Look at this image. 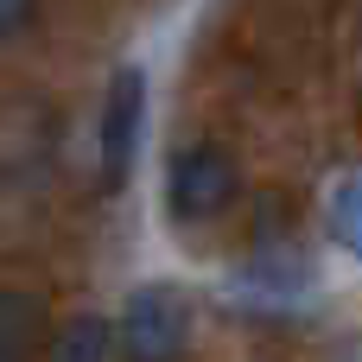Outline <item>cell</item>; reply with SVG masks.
<instances>
[{
    "instance_id": "6da1fadb",
    "label": "cell",
    "mask_w": 362,
    "mask_h": 362,
    "mask_svg": "<svg viewBox=\"0 0 362 362\" xmlns=\"http://www.w3.org/2000/svg\"><path fill=\"white\" fill-rule=\"evenodd\" d=\"M191 344V299L178 286H140L121 312V350L134 362H178Z\"/></svg>"
},
{
    "instance_id": "7a4b0ae2",
    "label": "cell",
    "mask_w": 362,
    "mask_h": 362,
    "mask_svg": "<svg viewBox=\"0 0 362 362\" xmlns=\"http://www.w3.org/2000/svg\"><path fill=\"white\" fill-rule=\"evenodd\" d=\"M242 178H235V159L223 146H185L165 172V197H172V216L178 223H210L235 204Z\"/></svg>"
},
{
    "instance_id": "3957f363",
    "label": "cell",
    "mask_w": 362,
    "mask_h": 362,
    "mask_svg": "<svg viewBox=\"0 0 362 362\" xmlns=\"http://www.w3.org/2000/svg\"><path fill=\"white\" fill-rule=\"evenodd\" d=\"M140 89H146L140 70H115V83H108V102H102V121H95V146H102L108 185L127 178V159H134V140H140V108H146Z\"/></svg>"
},
{
    "instance_id": "277c9868",
    "label": "cell",
    "mask_w": 362,
    "mask_h": 362,
    "mask_svg": "<svg viewBox=\"0 0 362 362\" xmlns=\"http://www.w3.org/2000/svg\"><path fill=\"white\" fill-rule=\"evenodd\" d=\"M45 362H108V325L102 318H70V325H57V337H51V350Z\"/></svg>"
},
{
    "instance_id": "5b68a950",
    "label": "cell",
    "mask_w": 362,
    "mask_h": 362,
    "mask_svg": "<svg viewBox=\"0 0 362 362\" xmlns=\"http://www.w3.org/2000/svg\"><path fill=\"white\" fill-rule=\"evenodd\" d=\"M0 337H6V362H25L32 337H38V299H32V293H6V305H0Z\"/></svg>"
},
{
    "instance_id": "8992f818",
    "label": "cell",
    "mask_w": 362,
    "mask_h": 362,
    "mask_svg": "<svg viewBox=\"0 0 362 362\" xmlns=\"http://www.w3.org/2000/svg\"><path fill=\"white\" fill-rule=\"evenodd\" d=\"M331 235L362 261V172H350V178L331 191Z\"/></svg>"
}]
</instances>
